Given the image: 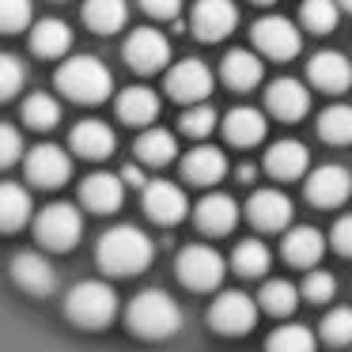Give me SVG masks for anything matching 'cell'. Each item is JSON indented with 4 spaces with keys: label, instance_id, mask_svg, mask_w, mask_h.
Returning a JSON list of instances; mask_svg holds the SVG:
<instances>
[{
    "label": "cell",
    "instance_id": "6da1fadb",
    "mask_svg": "<svg viewBox=\"0 0 352 352\" xmlns=\"http://www.w3.org/2000/svg\"><path fill=\"white\" fill-rule=\"evenodd\" d=\"M95 258H99L102 273L137 276V273H144V269L152 265L155 246H152V239H148L140 228H133V223H118V228H110L107 235L99 239Z\"/></svg>",
    "mask_w": 352,
    "mask_h": 352
},
{
    "label": "cell",
    "instance_id": "7a4b0ae2",
    "mask_svg": "<svg viewBox=\"0 0 352 352\" xmlns=\"http://www.w3.org/2000/svg\"><path fill=\"white\" fill-rule=\"evenodd\" d=\"M125 322L137 337L144 341H167L170 333H178L182 326V307L160 288H144L133 296L129 311H125Z\"/></svg>",
    "mask_w": 352,
    "mask_h": 352
},
{
    "label": "cell",
    "instance_id": "3957f363",
    "mask_svg": "<svg viewBox=\"0 0 352 352\" xmlns=\"http://www.w3.org/2000/svg\"><path fill=\"white\" fill-rule=\"evenodd\" d=\"M54 84L61 95H69L72 102H84V107L107 102L110 91H114V76H110V69L99 57H69L57 69Z\"/></svg>",
    "mask_w": 352,
    "mask_h": 352
},
{
    "label": "cell",
    "instance_id": "277c9868",
    "mask_svg": "<svg viewBox=\"0 0 352 352\" xmlns=\"http://www.w3.org/2000/svg\"><path fill=\"white\" fill-rule=\"evenodd\" d=\"M65 314L84 329H102L118 314V296L107 280H80L65 296Z\"/></svg>",
    "mask_w": 352,
    "mask_h": 352
},
{
    "label": "cell",
    "instance_id": "5b68a950",
    "mask_svg": "<svg viewBox=\"0 0 352 352\" xmlns=\"http://www.w3.org/2000/svg\"><path fill=\"white\" fill-rule=\"evenodd\" d=\"M34 235H38V243L46 246V250L69 254L72 246L80 243V235H84V216H80V208L69 205V201H54V205H46L38 212Z\"/></svg>",
    "mask_w": 352,
    "mask_h": 352
},
{
    "label": "cell",
    "instance_id": "8992f818",
    "mask_svg": "<svg viewBox=\"0 0 352 352\" xmlns=\"http://www.w3.org/2000/svg\"><path fill=\"white\" fill-rule=\"evenodd\" d=\"M175 273H178V280H182L186 288L212 292V288H220L223 273H228V261H223V254L216 250V246L193 243V246H186V250L178 254Z\"/></svg>",
    "mask_w": 352,
    "mask_h": 352
},
{
    "label": "cell",
    "instance_id": "52a82bcc",
    "mask_svg": "<svg viewBox=\"0 0 352 352\" xmlns=\"http://www.w3.org/2000/svg\"><path fill=\"white\" fill-rule=\"evenodd\" d=\"M254 322H258V299H250L246 292H220L208 307V326L228 337L254 329Z\"/></svg>",
    "mask_w": 352,
    "mask_h": 352
},
{
    "label": "cell",
    "instance_id": "ba28073f",
    "mask_svg": "<svg viewBox=\"0 0 352 352\" xmlns=\"http://www.w3.org/2000/svg\"><path fill=\"white\" fill-rule=\"evenodd\" d=\"M140 205H144V216L152 223H163V228H170V223H178L186 212H190V201H186L182 186L175 182H163V178H148L144 186H140Z\"/></svg>",
    "mask_w": 352,
    "mask_h": 352
},
{
    "label": "cell",
    "instance_id": "9c48e42d",
    "mask_svg": "<svg viewBox=\"0 0 352 352\" xmlns=\"http://www.w3.org/2000/svg\"><path fill=\"white\" fill-rule=\"evenodd\" d=\"M254 46H258L261 57H269V61H292V57L299 54V31L292 19L284 16H265L254 23Z\"/></svg>",
    "mask_w": 352,
    "mask_h": 352
},
{
    "label": "cell",
    "instance_id": "30bf717a",
    "mask_svg": "<svg viewBox=\"0 0 352 352\" xmlns=\"http://www.w3.org/2000/svg\"><path fill=\"white\" fill-rule=\"evenodd\" d=\"M125 61L133 72H160L170 61V42L155 27H140L125 38Z\"/></svg>",
    "mask_w": 352,
    "mask_h": 352
},
{
    "label": "cell",
    "instance_id": "8fae6325",
    "mask_svg": "<svg viewBox=\"0 0 352 352\" xmlns=\"http://www.w3.org/2000/svg\"><path fill=\"white\" fill-rule=\"evenodd\" d=\"M23 167H27V182L42 186V190H57L72 178V155L57 144H38L31 148Z\"/></svg>",
    "mask_w": 352,
    "mask_h": 352
},
{
    "label": "cell",
    "instance_id": "7c38bea8",
    "mask_svg": "<svg viewBox=\"0 0 352 352\" xmlns=\"http://www.w3.org/2000/svg\"><path fill=\"white\" fill-rule=\"evenodd\" d=\"M208 91H212V72H208L205 61H197V57H186V61H178L175 69H167V95L178 102H205Z\"/></svg>",
    "mask_w": 352,
    "mask_h": 352
},
{
    "label": "cell",
    "instance_id": "4fadbf2b",
    "mask_svg": "<svg viewBox=\"0 0 352 352\" xmlns=\"http://www.w3.org/2000/svg\"><path fill=\"white\" fill-rule=\"evenodd\" d=\"M352 197V175L337 163H322L307 178V201L318 208H337Z\"/></svg>",
    "mask_w": 352,
    "mask_h": 352
},
{
    "label": "cell",
    "instance_id": "5bb4252c",
    "mask_svg": "<svg viewBox=\"0 0 352 352\" xmlns=\"http://www.w3.org/2000/svg\"><path fill=\"white\" fill-rule=\"evenodd\" d=\"M239 23V8L231 0H197L193 4V16H190V27L201 42H220L235 31Z\"/></svg>",
    "mask_w": 352,
    "mask_h": 352
},
{
    "label": "cell",
    "instance_id": "9a60e30c",
    "mask_svg": "<svg viewBox=\"0 0 352 352\" xmlns=\"http://www.w3.org/2000/svg\"><path fill=\"white\" fill-rule=\"evenodd\" d=\"M80 201H84L87 212H99V216L122 208V201H125L122 175H110V170H95V175H87L84 182H80Z\"/></svg>",
    "mask_w": 352,
    "mask_h": 352
},
{
    "label": "cell",
    "instance_id": "2e32d148",
    "mask_svg": "<svg viewBox=\"0 0 352 352\" xmlns=\"http://www.w3.org/2000/svg\"><path fill=\"white\" fill-rule=\"evenodd\" d=\"M265 107H269V114L280 118V122H299V118L311 110V91L292 76L273 80V84L265 87Z\"/></svg>",
    "mask_w": 352,
    "mask_h": 352
},
{
    "label": "cell",
    "instance_id": "e0dca14e",
    "mask_svg": "<svg viewBox=\"0 0 352 352\" xmlns=\"http://www.w3.org/2000/svg\"><path fill=\"white\" fill-rule=\"evenodd\" d=\"M307 76H311V84L322 87V91L341 95V91H349V87H352V61L344 54H337V50H322V54L311 57Z\"/></svg>",
    "mask_w": 352,
    "mask_h": 352
},
{
    "label": "cell",
    "instance_id": "ac0fdd59",
    "mask_svg": "<svg viewBox=\"0 0 352 352\" xmlns=\"http://www.w3.org/2000/svg\"><path fill=\"white\" fill-rule=\"evenodd\" d=\"M246 216L261 231H280L292 223V197L280 190H258L246 201Z\"/></svg>",
    "mask_w": 352,
    "mask_h": 352
},
{
    "label": "cell",
    "instance_id": "d6986e66",
    "mask_svg": "<svg viewBox=\"0 0 352 352\" xmlns=\"http://www.w3.org/2000/svg\"><path fill=\"white\" fill-rule=\"evenodd\" d=\"M326 254V235L311 223H299V228H288L284 235V261L296 269H314Z\"/></svg>",
    "mask_w": 352,
    "mask_h": 352
},
{
    "label": "cell",
    "instance_id": "ffe728a7",
    "mask_svg": "<svg viewBox=\"0 0 352 352\" xmlns=\"http://www.w3.org/2000/svg\"><path fill=\"white\" fill-rule=\"evenodd\" d=\"M193 220H197V228L205 235H228L239 223V205L228 193H205L197 201V208H193Z\"/></svg>",
    "mask_w": 352,
    "mask_h": 352
},
{
    "label": "cell",
    "instance_id": "44dd1931",
    "mask_svg": "<svg viewBox=\"0 0 352 352\" xmlns=\"http://www.w3.org/2000/svg\"><path fill=\"white\" fill-rule=\"evenodd\" d=\"M223 175H228V155H223L220 148L197 144L193 152H186V160H182V178L186 182L216 186V182H223Z\"/></svg>",
    "mask_w": 352,
    "mask_h": 352
},
{
    "label": "cell",
    "instance_id": "7402d4cb",
    "mask_svg": "<svg viewBox=\"0 0 352 352\" xmlns=\"http://www.w3.org/2000/svg\"><path fill=\"white\" fill-rule=\"evenodd\" d=\"M12 276H16V284L23 292H31V296H50V292L57 288L54 265H50L42 254H34V250L16 254V261H12Z\"/></svg>",
    "mask_w": 352,
    "mask_h": 352
},
{
    "label": "cell",
    "instance_id": "603a6c76",
    "mask_svg": "<svg viewBox=\"0 0 352 352\" xmlns=\"http://www.w3.org/2000/svg\"><path fill=\"white\" fill-rule=\"evenodd\" d=\"M265 129H269L265 114L254 110V107H235V110H228V118H223V137H228V144H235V148L261 144V140H265Z\"/></svg>",
    "mask_w": 352,
    "mask_h": 352
},
{
    "label": "cell",
    "instance_id": "cb8c5ba5",
    "mask_svg": "<svg viewBox=\"0 0 352 352\" xmlns=\"http://www.w3.org/2000/svg\"><path fill=\"white\" fill-rule=\"evenodd\" d=\"M311 167V152L299 140H276L265 152V170L280 182H292V178H303V170Z\"/></svg>",
    "mask_w": 352,
    "mask_h": 352
},
{
    "label": "cell",
    "instance_id": "d4e9b609",
    "mask_svg": "<svg viewBox=\"0 0 352 352\" xmlns=\"http://www.w3.org/2000/svg\"><path fill=\"white\" fill-rule=\"evenodd\" d=\"M114 129H110L107 122H80L76 129H72L69 137V148L76 155H84V160H107L110 152H114Z\"/></svg>",
    "mask_w": 352,
    "mask_h": 352
},
{
    "label": "cell",
    "instance_id": "484cf974",
    "mask_svg": "<svg viewBox=\"0 0 352 352\" xmlns=\"http://www.w3.org/2000/svg\"><path fill=\"white\" fill-rule=\"evenodd\" d=\"M118 118L125 125H137V129L140 125H152L160 118V95L152 87H125L118 95Z\"/></svg>",
    "mask_w": 352,
    "mask_h": 352
},
{
    "label": "cell",
    "instance_id": "4316f807",
    "mask_svg": "<svg viewBox=\"0 0 352 352\" xmlns=\"http://www.w3.org/2000/svg\"><path fill=\"white\" fill-rule=\"evenodd\" d=\"M220 76L228 87H235V91H250V87L261 84V61L258 54H250V50H231L228 57H223L220 65Z\"/></svg>",
    "mask_w": 352,
    "mask_h": 352
},
{
    "label": "cell",
    "instance_id": "83f0119b",
    "mask_svg": "<svg viewBox=\"0 0 352 352\" xmlns=\"http://www.w3.org/2000/svg\"><path fill=\"white\" fill-rule=\"evenodd\" d=\"M31 50L38 57H61L72 50V31L65 19H38L31 31Z\"/></svg>",
    "mask_w": 352,
    "mask_h": 352
},
{
    "label": "cell",
    "instance_id": "f1b7e54d",
    "mask_svg": "<svg viewBox=\"0 0 352 352\" xmlns=\"http://www.w3.org/2000/svg\"><path fill=\"white\" fill-rule=\"evenodd\" d=\"M31 220V193L19 182H0V231H19Z\"/></svg>",
    "mask_w": 352,
    "mask_h": 352
},
{
    "label": "cell",
    "instance_id": "f546056e",
    "mask_svg": "<svg viewBox=\"0 0 352 352\" xmlns=\"http://www.w3.org/2000/svg\"><path fill=\"white\" fill-rule=\"evenodd\" d=\"M129 19V4L125 0H87L84 4V23L95 34H114Z\"/></svg>",
    "mask_w": 352,
    "mask_h": 352
},
{
    "label": "cell",
    "instance_id": "4dcf8cb0",
    "mask_svg": "<svg viewBox=\"0 0 352 352\" xmlns=\"http://www.w3.org/2000/svg\"><path fill=\"white\" fill-rule=\"evenodd\" d=\"M175 152H178V140H175V133H167V129H144L137 137V160L140 163H152V167H163V163H170L175 160Z\"/></svg>",
    "mask_w": 352,
    "mask_h": 352
},
{
    "label": "cell",
    "instance_id": "1f68e13d",
    "mask_svg": "<svg viewBox=\"0 0 352 352\" xmlns=\"http://www.w3.org/2000/svg\"><path fill=\"white\" fill-rule=\"evenodd\" d=\"M299 307V288L292 280H265L258 292V311H269L276 318H288Z\"/></svg>",
    "mask_w": 352,
    "mask_h": 352
},
{
    "label": "cell",
    "instance_id": "d6a6232c",
    "mask_svg": "<svg viewBox=\"0 0 352 352\" xmlns=\"http://www.w3.org/2000/svg\"><path fill=\"white\" fill-rule=\"evenodd\" d=\"M318 137L326 144H352V107L333 102L318 114Z\"/></svg>",
    "mask_w": 352,
    "mask_h": 352
},
{
    "label": "cell",
    "instance_id": "836d02e7",
    "mask_svg": "<svg viewBox=\"0 0 352 352\" xmlns=\"http://www.w3.org/2000/svg\"><path fill=\"white\" fill-rule=\"evenodd\" d=\"M314 349H318V337L307 326H299V322L273 329V337L265 341V352H314Z\"/></svg>",
    "mask_w": 352,
    "mask_h": 352
},
{
    "label": "cell",
    "instance_id": "e575fe53",
    "mask_svg": "<svg viewBox=\"0 0 352 352\" xmlns=\"http://www.w3.org/2000/svg\"><path fill=\"white\" fill-rule=\"evenodd\" d=\"M231 269L239 276H261L269 269V246L258 243V239H243L231 254Z\"/></svg>",
    "mask_w": 352,
    "mask_h": 352
},
{
    "label": "cell",
    "instance_id": "d590c367",
    "mask_svg": "<svg viewBox=\"0 0 352 352\" xmlns=\"http://www.w3.org/2000/svg\"><path fill=\"white\" fill-rule=\"evenodd\" d=\"M23 122L31 125V129H54V125L61 122V102L46 91H34L31 99L23 102Z\"/></svg>",
    "mask_w": 352,
    "mask_h": 352
},
{
    "label": "cell",
    "instance_id": "8d00e7d4",
    "mask_svg": "<svg viewBox=\"0 0 352 352\" xmlns=\"http://www.w3.org/2000/svg\"><path fill=\"white\" fill-rule=\"evenodd\" d=\"M299 16H303V27H307V31L329 34V31L337 27V19H341V8H337V0H303Z\"/></svg>",
    "mask_w": 352,
    "mask_h": 352
},
{
    "label": "cell",
    "instance_id": "74e56055",
    "mask_svg": "<svg viewBox=\"0 0 352 352\" xmlns=\"http://www.w3.org/2000/svg\"><path fill=\"white\" fill-rule=\"evenodd\" d=\"M216 122H220V118H216V107L212 102H190V107L182 110V133L186 137H208V133L216 129Z\"/></svg>",
    "mask_w": 352,
    "mask_h": 352
},
{
    "label": "cell",
    "instance_id": "f35d334b",
    "mask_svg": "<svg viewBox=\"0 0 352 352\" xmlns=\"http://www.w3.org/2000/svg\"><path fill=\"white\" fill-rule=\"evenodd\" d=\"M322 341L341 349V344H352V307H333V311L322 318Z\"/></svg>",
    "mask_w": 352,
    "mask_h": 352
},
{
    "label": "cell",
    "instance_id": "ab89813d",
    "mask_svg": "<svg viewBox=\"0 0 352 352\" xmlns=\"http://www.w3.org/2000/svg\"><path fill=\"white\" fill-rule=\"evenodd\" d=\"M23 80H27V69L16 54H0V102L16 99L23 91Z\"/></svg>",
    "mask_w": 352,
    "mask_h": 352
},
{
    "label": "cell",
    "instance_id": "60d3db41",
    "mask_svg": "<svg viewBox=\"0 0 352 352\" xmlns=\"http://www.w3.org/2000/svg\"><path fill=\"white\" fill-rule=\"evenodd\" d=\"M31 27V0H0V34H19Z\"/></svg>",
    "mask_w": 352,
    "mask_h": 352
},
{
    "label": "cell",
    "instance_id": "b9f144b4",
    "mask_svg": "<svg viewBox=\"0 0 352 352\" xmlns=\"http://www.w3.org/2000/svg\"><path fill=\"white\" fill-rule=\"evenodd\" d=\"M337 292V280L333 273H322V269H314V273H307L303 280V299H311V303H329Z\"/></svg>",
    "mask_w": 352,
    "mask_h": 352
},
{
    "label": "cell",
    "instance_id": "7bdbcfd3",
    "mask_svg": "<svg viewBox=\"0 0 352 352\" xmlns=\"http://www.w3.org/2000/svg\"><path fill=\"white\" fill-rule=\"evenodd\" d=\"M19 155H23V137H19V129L8 122H0V167H12Z\"/></svg>",
    "mask_w": 352,
    "mask_h": 352
},
{
    "label": "cell",
    "instance_id": "ee69618b",
    "mask_svg": "<svg viewBox=\"0 0 352 352\" xmlns=\"http://www.w3.org/2000/svg\"><path fill=\"white\" fill-rule=\"evenodd\" d=\"M333 250L344 254V258H352V216H341V220L333 223Z\"/></svg>",
    "mask_w": 352,
    "mask_h": 352
},
{
    "label": "cell",
    "instance_id": "f6af8a7d",
    "mask_svg": "<svg viewBox=\"0 0 352 352\" xmlns=\"http://www.w3.org/2000/svg\"><path fill=\"white\" fill-rule=\"evenodd\" d=\"M140 8L152 19H175L182 12V0H140Z\"/></svg>",
    "mask_w": 352,
    "mask_h": 352
},
{
    "label": "cell",
    "instance_id": "bcb514c9",
    "mask_svg": "<svg viewBox=\"0 0 352 352\" xmlns=\"http://www.w3.org/2000/svg\"><path fill=\"white\" fill-rule=\"evenodd\" d=\"M122 182H125V186H144L148 178L140 175V167H137V163H129V167H122Z\"/></svg>",
    "mask_w": 352,
    "mask_h": 352
},
{
    "label": "cell",
    "instance_id": "7dc6e473",
    "mask_svg": "<svg viewBox=\"0 0 352 352\" xmlns=\"http://www.w3.org/2000/svg\"><path fill=\"white\" fill-rule=\"evenodd\" d=\"M235 175H239V182H254V175H258V170H254L250 163H243V167H239Z\"/></svg>",
    "mask_w": 352,
    "mask_h": 352
},
{
    "label": "cell",
    "instance_id": "c3c4849f",
    "mask_svg": "<svg viewBox=\"0 0 352 352\" xmlns=\"http://www.w3.org/2000/svg\"><path fill=\"white\" fill-rule=\"evenodd\" d=\"M337 8H344V12H352V0H337Z\"/></svg>",
    "mask_w": 352,
    "mask_h": 352
},
{
    "label": "cell",
    "instance_id": "681fc988",
    "mask_svg": "<svg viewBox=\"0 0 352 352\" xmlns=\"http://www.w3.org/2000/svg\"><path fill=\"white\" fill-rule=\"evenodd\" d=\"M254 4H273V0H254Z\"/></svg>",
    "mask_w": 352,
    "mask_h": 352
}]
</instances>
